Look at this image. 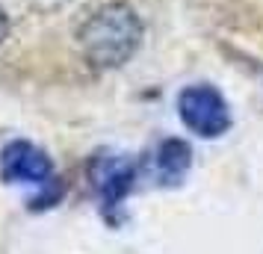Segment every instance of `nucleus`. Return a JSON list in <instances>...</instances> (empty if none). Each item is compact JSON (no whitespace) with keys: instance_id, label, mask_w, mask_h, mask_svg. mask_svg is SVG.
Masks as SVG:
<instances>
[{"instance_id":"3","label":"nucleus","mask_w":263,"mask_h":254,"mask_svg":"<svg viewBox=\"0 0 263 254\" xmlns=\"http://www.w3.org/2000/svg\"><path fill=\"white\" fill-rule=\"evenodd\" d=\"M0 178L3 183H24V186H39L48 189L57 183V171L50 157L39 145L27 142V139H12L0 151Z\"/></svg>"},{"instance_id":"4","label":"nucleus","mask_w":263,"mask_h":254,"mask_svg":"<svg viewBox=\"0 0 263 254\" xmlns=\"http://www.w3.org/2000/svg\"><path fill=\"white\" fill-rule=\"evenodd\" d=\"M98 192L104 201V210L112 216V210H119L121 201L127 198L136 181V163L127 157H107L98 163Z\"/></svg>"},{"instance_id":"6","label":"nucleus","mask_w":263,"mask_h":254,"mask_svg":"<svg viewBox=\"0 0 263 254\" xmlns=\"http://www.w3.org/2000/svg\"><path fill=\"white\" fill-rule=\"evenodd\" d=\"M6 33H9V18H6V12L0 9V42L6 38Z\"/></svg>"},{"instance_id":"1","label":"nucleus","mask_w":263,"mask_h":254,"mask_svg":"<svg viewBox=\"0 0 263 254\" xmlns=\"http://www.w3.org/2000/svg\"><path fill=\"white\" fill-rule=\"evenodd\" d=\"M77 42L83 56L98 68H119L130 60L142 42V21L127 3H107L95 15H89Z\"/></svg>"},{"instance_id":"2","label":"nucleus","mask_w":263,"mask_h":254,"mask_svg":"<svg viewBox=\"0 0 263 254\" xmlns=\"http://www.w3.org/2000/svg\"><path fill=\"white\" fill-rule=\"evenodd\" d=\"M178 115L195 136L219 139L231 127V109L219 89L207 83L186 86L178 95Z\"/></svg>"},{"instance_id":"5","label":"nucleus","mask_w":263,"mask_h":254,"mask_svg":"<svg viewBox=\"0 0 263 254\" xmlns=\"http://www.w3.org/2000/svg\"><path fill=\"white\" fill-rule=\"evenodd\" d=\"M154 166H157V178H160V183H166V186L180 183L183 181V174H186L190 166H192L190 145L180 142V139H166L163 145L157 148Z\"/></svg>"}]
</instances>
